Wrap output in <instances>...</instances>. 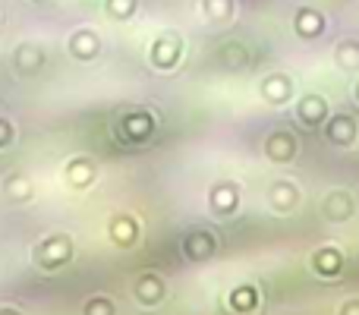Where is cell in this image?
I'll use <instances>...</instances> for the list:
<instances>
[{
	"label": "cell",
	"instance_id": "52a82bcc",
	"mask_svg": "<svg viewBox=\"0 0 359 315\" xmlns=\"http://www.w3.org/2000/svg\"><path fill=\"white\" fill-rule=\"evenodd\" d=\"M271 199H274V208H293L297 205V199H299V192H297V186L293 183H278L271 189Z\"/></svg>",
	"mask_w": 359,
	"mask_h": 315
},
{
	"label": "cell",
	"instance_id": "7c38bea8",
	"mask_svg": "<svg viewBox=\"0 0 359 315\" xmlns=\"http://www.w3.org/2000/svg\"><path fill=\"white\" fill-rule=\"evenodd\" d=\"M344 315H359V303H347L344 306Z\"/></svg>",
	"mask_w": 359,
	"mask_h": 315
},
{
	"label": "cell",
	"instance_id": "5b68a950",
	"mask_svg": "<svg viewBox=\"0 0 359 315\" xmlns=\"http://www.w3.org/2000/svg\"><path fill=\"white\" fill-rule=\"evenodd\" d=\"M328 139L334 145H350L356 139V123L350 117H337L334 123L328 126Z\"/></svg>",
	"mask_w": 359,
	"mask_h": 315
},
{
	"label": "cell",
	"instance_id": "8992f818",
	"mask_svg": "<svg viewBox=\"0 0 359 315\" xmlns=\"http://www.w3.org/2000/svg\"><path fill=\"white\" fill-rule=\"evenodd\" d=\"M322 29H325L322 13H316V10H299L297 13V32L299 35L312 38V35H322Z\"/></svg>",
	"mask_w": 359,
	"mask_h": 315
},
{
	"label": "cell",
	"instance_id": "3957f363",
	"mask_svg": "<svg viewBox=\"0 0 359 315\" xmlns=\"http://www.w3.org/2000/svg\"><path fill=\"white\" fill-rule=\"evenodd\" d=\"M325 114H328V107H325V98L322 95H309V98H303V105H299V120L309 126L322 123Z\"/></svg>",
	"mask_w": 359,
	"mask_h": 315
},
{
	"label": "cell",
	"instance_id": "6da1fadb",
	"mask_svg": "<svg viewBox=\"0 0 359 315\" xmlns=\"http://www.w3.org/2000/svg\"><path fill=\"white\" fill-rule=\"evenodd\" d=\"M265 152L271 161H290L297 155V139H293L290 133H274V136H268Z\"/></svg>",
	"mask_w": 359,
	"mask_h": 315
},
{
	"label": "cell",
	"instance_id": "30bf717a",
	"mask_svg": "<svg viewBox=\"0 0 359 315\" xmlns=\"http://www.w3.org/2000/svg\"><path fill=\"white\" fill-rule=\"evenodd\" d=\"M224 60H227V67H243V63H246V51L230 44V48L224 51Z\"/></svg>",
	"mask_w": 359,
	"mask_h": 315
},
{
	"label": "cell",
	"instance_id": "4fadbf2b",
	"mask_svg": "<svg viewBox=\"0 0 359 315\" xmlns=\"http://www.w3.org/2000/svg\"><path fill=\"white\" fill-rule=\"evenodd\" d=\"M356 95H359V86H356Z\"/></svg>",
	"mask_w": 359,
	"mask_h": 315
},
{
	"label": "cell",
	"instance_id": "ba28073f",
	"mask_svg": "<svg viewBox=\"0 0 359 315\" xmlns=\"http://www.w3.org/2000/svg\"><path fill=\"white\" fill-rule=\"evenodd\" d=\"M337 63L341 67H347V69H353L359 67V44L356 41H344V44H337Z\"/></svg>",
	"mask_w": 359,
	"mask_h": 315
},
{
	"label": "cell",
	"instance_id": "9c48e42d",
	"mask_svg": "<svg viewBox=\"0 0 359 315\" xmlns=\"http://www.w3.org/2000/svg\"><path fill=\"white\" fill-rule=\"evenodd\" d=\"M133 10H136V0H107V13L117 19L133 16Z\"/></svg>",
	"mask_w": 359,
	"mask_h": 315
},
{
	"label": "cell",
	"instance_id": "277c9868",
	"mask_svg": "<svg viewBox=\"0 0 359 315\" xmlns=\"http://www.w3.org/2000/svg\"><path fill=\"white\" fill-rule=\"evenodd\" d=\"M325 215L334 217V221H347L353 215V202H350L347 192H331L328 202H325Z\"/></svg>",
	"mask_w": 359,
	"mask_h": 315
},
{
	"label": "cell",
	"instance_id": "7a4b0ae2",
	"mask_svg": "<svg viewBox=\"0 0 359 315\" xmlns=\"http://www.w3.org/2000/svg\"><path fill=\"white\" fill-rule=\"evenodd\" d=\"M290 92H293V86H290V79H287V76H271V79L262 82V95H265L271 105L287 101V98H290Z\"/></svg>",
	"mask_w": 359,
	"mask_h": 315
},
{
	"label": "cell",
	"instance_id": "8fae6325",
	"mask_svg": "<svg viewBox=\"0 0 359 315\" xmlns=\"http://www.w3.org/2000/svg\"><path fill=\"white\" fill-rule=\"evenodd\" d=\"M205 6H208V16L217 19H224L230 13V0H205Z\"/></svg>",
	"mask_w": 359,
	"mask_h": 315
}]
</instances>
